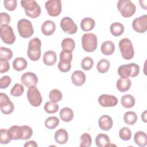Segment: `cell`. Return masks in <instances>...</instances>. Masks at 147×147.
Listing matches in <instances>:
<instances>
[{
	"label": "cell",
	"mask_w": 147,
	"mask_h": 147,
	"mask_svg": "<svg viewBox=\"0 0 147 147\" xmlns=\"http://www.w3.org/2000/svg\"><path fill=\"white\" fill-rule=\"evenodd\" d=\"M125 122L128 125H133L135 124L137 120V115L134 111H129L125 113L123 116Z\"/></svg>",
	"instance_id": "4dcf8cb0"
},
{
	"label": "cell",
	"mask_w": 147,
	"mask_h": 147,
	"mask_svg": "<svg viewBox=\"0 0 147 147\" xmlns=\"http://www.w3.org/2000/svg\"><path fill=\"white\" fill-rule=\"evenodd\" d=\"M42 60L46 65H53L57 61L56 53L53 51H47L43 55Z\"/></svg>",
	"instance_id": "ffe728a7"
},
{
	"label": "cell",
	"mask_w": 147,
	"mask_h": 147,
	"mask_svg": "<svg viewBox=\"0 0 147 147\" xmlns=\"http://www.w3.org/2000/svg\"><path fill=\"white\" fill-rule=\"evenodd\" d=\"M118 10L125 18L130 17L136 11V5L130 0H119L117 3Z\"/></svg>",
	"instance_id": "8992f818"
},
{
	"label": "cell",
	"mask_w": 147,
	"mask_h": 147,
	"mask_svg": "<svg viewBox=\"0 0 147 147\" xmlns=\"http://www.w3.org/2000/svg\"><path fill=\"white\" fill-rule=\"evenodd\" d=\"M94 65V60L90 57H85L81 61V67L84 71L90 70Z\"/></svg>",
	"instance_id": "b9f144b4"
},
{
	"label": "cell",
	"mask_w": 147,
	"mask_h": 147,
	"mask_svg": "<svg viewBox=\"0 0 147 147\" xmlns=\"http://www.w3.org/2000/svg\"><path fill=\"white\" fill-rule=\"evenodd\" d=\"M59 124V119L57 117H49L45 121V126L48 129H53L56 128Z\"/></svg>",
	"instance_id": "e575fe53"
},
{
	"label": "cell",
	"mask_w": 147,
	"mask_h": 147,
	"mask_svg": "<svg viewBox=\"0 0 147 147\" xmlns=\"http://www.w3.org/2000/svg\"><path fill=\"white\" fill-rule=\"evenodd\" d=\"M98 125L102 130L108 131L111 129L113 125V121L110 116L103 115L99 118Z\"/></svg>",
	"instance_id": "2e32d148"
},
{
	"label": "cell",
	"mask_w": 147,
	"mask_h": 147,
	"mask_svg": "<svg viewBox=\"0 0 147 147\" xmlns=\"http://www.w3.org/2000/svg\"><path fill=\"white\" fill-rule=\"evenodd\" d=\"M141 119L144 122H146V111H144L141 114Z\"/></svg>",
	"instance_id": "f5cc1de1"
},
{
	"label": "cell",
	"mask_w": 147,
	"mask_h": 147,
	"mask_svg": "<svg viewBox=\"0 0 147 147\" xmlns=\"http://www.w3.org/2000/svg\"><path fill=\"white\" fill-rule=\"evenodd\" d=\"M41 41L37 38L31 39L28 44L27 54L29 58L32 61H37L41 56Z\"/></svg>",
	"instance_id": "7a4b0ae2"
},
{
	"label": "cell",
	"mask_w": 147,
	"mask_h": 147,
	"mask_svg": "<svg viewBox=\"0 0 147 147\" xmlns=\"http://www.w3.org/2000/svg\"><path fill=\"white\" fill-rule=\"evenodd\" d=\"M45 7L50 16L57 17L61 11V2L60 0L47 1L45 3Z\"/></svg>",
	"instance_id": "30bf717a"
},
{
	"label": "cell",
	"mask_w": 147,
	"mask_h": 147,
	"mask_svg": "<svg viewBox=\"0 0 147 147\" xmlns=\"http://www.w3.org/2000/svg\"><path fill=\"white\" fill-rule=\"evenodd\" d=\"M13 57V52L9 48L1 47L0 48V59L8 61Z\"/></svg>",
	"instance_id": "74e56055"
},
{
	"label": "cell",
	"mask_w": 147,
	"mask_h": 147,
	"mask_svg": "<svg viewBox=\"0 0 147 147\" xmlns=\"http://www.w3.org/2000/svg\"><path fill=\"white\" fill-rule=\"evenodd\" d=\"M119 48L122 57L125 60H130L134 55V51L133 44L130 40L123 38L118 43Z\"/></svg>",
	"instance_id": "5b68a950"
},
{
	"label": "cell",
	"mask_w": 147,
	"mask_h": 147,
	"mask_svg": "<svg viewBox=\"0 0 147 147\" xmlns=\"http://www.w3.org/2000/svg\"><path fill=\"white\" fill-rule=\"evenodd\" d=\"M119 138L123 141H128L131 137V131L127 127H123L119 131Z\"/></svg>",
	"instance_id": "60d3db41"
},
{
	"label": "cell",
	"mask_w": 147,
	"mask_h": 147,
	"mask_svg": "<svg viewBox=\"0 0 147 147\" xmlns=\"http://www.w3.org/2000/svg\"><path fill=\"white\" fill-rule=\"evenodd\" d=\"M95 25V21L90 17L83 18L80 22V28L84 32H88L94 29Z\"/></svg>",
	"instance_id": "4316f807"
},
{
	"label": "cell",
	"mask_w": 147,
	"mask_h": 147,
	"mask_svg": "<svg viewBox=\"0 0 147 147\" xmlns=\"http://www.w3.org/2000/svg\"><path fill=\"white\" fill-rule=\"evenodd\" d=\"M21 128L22 132V136L21 140H25L29 139L33 135L32 129L30 126L27 125L21 126Z\"/></svg>",
	"instance_id": "ee69618b"
},
{
	"label": "cell",
	"mask_w": 147,
	"mask_h": 147,
	"mask_svg": "<svg viewBox=\"0 0 147 147\" xmlns=\"http://www.w3.org/2000/svg\"><path fill=\"white\" fill-rule=\"evenodd\" d=\"M98 45L97 37L94 33L84 34L82 37V47L84 51L92 52L96 50Z\"/></svg>",
	"instance_id": "277c9868"
},
{
	"label": "cell",
	"mask_w": 147,
	"mask_h": 147,
	"mask_svg": "<svg viewBox=\"0 0 147 147\" xmlns=\"http://www.w3.org/2000/svg\"><path fill=\"white\" fill-rule=\"evenodd\" d=\"M25 147H28V146H30V147H37V144L36 143V142L34 140H31L29 141L26 142L25 145H24Z\"/></svg>",
	"instance_id": "f907efd6"
},
{
	"label": "cell",
	"mask_w": 147,
	"mask_h": 147,
	"mask_svg": "<svg viewBox=\"0 0 147 147\" xmlns=\"http://www.w3.org/2000/svg\"><path fill=\"white\" fill-rule=\"evenodd\" d=\"M28 65V62L25 58L18 57L16 58L13 62V68L17 71H21L25 69Z\"/></svg>",
	"instance_id": "f1b7e54d"
},
{
	"label": "cell",
	"mask_w": 147,
	"mask_h": 147,
	"mask_svg": "<svg viewBox=\"0 0 147 147\" xmlns=\"http://www.w3.org/2000/svg\"><path fill=\"white\" fill-rule=\"evenodd\" d=\"M57 67L62 72H68L71 68V63H65L59 61L57 64Z\"/></svg>",
	"instance_id": "c3c4849f"
},
{
	"label": "cell",
	"mask_w": 147,
	"mask_h": 147,
	"mask_svg": "<svg viewBox=\"0 0 147 147\" xmlns=\"http://www.w3.org/2000/svg\"><path fill=\"white\" fill-rule=\"evenodd\" d=\"M110 144V140L109 137L103 133L98 134L95 138V144L98 147L108 146Z\"/></svg>",
	"instance_id": "484cf974"
},
{
	"label": "cell",
	"mask_w": 147,
	"mask_h": 147,
	"mask_svg": "<svg viewBox=\"0 0 147 147\" xmlns=\"http://www.w3.org/2000/svg\"><path fill=\"white\" fill-rule=\"evenodd\" d=\"M24 91V88L23 86L19 83H16L11 88L10 91V94L14 96H20L22 95Z\"/></svg>",
	"instance_id": "7bdbcfd3"
},
{
	"label": "cell",
	"mask_w": 147,
	"mask_h": 147,
	"mask_svg": "<svg viewBox=\"0 0 147 147\" xmlns=\"http://www.w3.org/2000/svg\"><path fill=\"white\" fill-rule=\"evenodd\" d=\"M41 32L45 36L52 35L56 30V25L55 22L51 20H47L44 22L41 25Z\"/></svg>",
	"instance_id": "ac0fdd59"
},
{
	"label": "cell",
	"mask_w": 147,
	"mask_h": 147,
	"mask_svg": "<svg viewBox=\"0 0 147 147\" xmlns=\"http://www.w3.org/2000/svg\"><path fill=\"white\" fill-rule=\"evenodd\" d=\"M12 140L9 130L6 129H1L0 130V142L1 144H7Z\"/></svg>",
	"instance_id": "f35d334b"
},
{
	"label": "cell",
	"mask_w": 147,
	"mask_h": 147,
	"mask_svg": "<svg viewBox=\"0 0 147 147\" xmlns=\"http://www.w3.org/2000/svg\"><path fill=\"white\" fill-rule=\"evenodd\" d=\"M72 60V53L67 50L63 49L60 53V61L65 63H71Z\"/></svg>",
	"instance_id": "d590c367"
},
{
	"label": "cell",
	"mask_w": 147,
	"mask_h": 147,
	"mask_svg": "<svg viewBox=\"0 0 147 147\" xmlns=\"http://www.w3.org/2000/svg\"><path fill=\"white\" fill-rule=\"evenodd\" d=\"M110 30L112 35L115 37H118L123 33L124 26L120 22H114L110 25Z\"/></svg>",
	"instance_id": "f546056e"
},
{
	"label": "cell",
	"mask_w": 147,
	"mask_h": 147,
	"mask_svg": "<svg viewBox=\"0 0 147 147\" xmlns=\"http://www.w3.org/2000/svg\"><path fill=\"white\" fill-rule=\"evenodd\" d=\"M60 27L64 32L69 34H75L78 30L77 25L73 20L69 17H65L61 19Z\"/></svg>",
	"instance_id": "7c38bea8"
},
{
	"label": "cell",
	"mask_w": 147,
	"mask_h": 147,
	"mask_svg": "<svg viewBox=\"0 0 147 147\" xmlns=\"http://www.w3.org/2000/svg\"><path fill=\"white\" fill-rule=\"evenodd\" d=\"M0 36L2 41L7 44H12L16 41V36L13 30L9 25L1 26Z\"/></svg>",
	"instance_id": "9c48e42d"
},
{
	"label": "cell",
	"mask_w": 147,
	"mask_h": 147,
	"mask_svg": "<svg viewBox=\"0 0 147 147\" xmlns=\"http://www.w3.org/2000/svg\"><path fill=\"white\" fill-rule=\"evenodd\" d=\"M131 85V82L129 78H121L118 79L116 83V87L117 90L121 92H126L128 91Z\"/></svg>",
	"instance_id": "d6986e66"
},
{
	"label": "cell",
	"mask_w": 147,
	"mask_h": 147,
	"mask_svg": "<svg viewBox=\"0 0 147 147\" xmlns=\"http://www.w3.org/2000/svg\"><path fill=\"white\" fill-rule=\"evenodd\" d=\"M72 83L76 86H81L86 82V75L80 70L74 71L71 75Z\"/></svg>",
	"instance_id": "e0dca14e"
},
{
	"label": "cell",
	"mask_w": 147,
	"mask_h": 147,
	"mask_svg": "<svg viewBox=\"0 0 147 147\" xmlns=\"http://www.w3.org/2000/svg\"><path fill=\"white\" fill-rule=\"evenodd\" d=\"M0 18L1 22L0 24L1 26H5L8 25V24L10 22V16L7 13L5 12H2L0 13Z\"/></svg>",
	"instance_id": "7dc6e473"
},
{
	"label": "cell",
	"mask_w": 147,
	"mask_h": 147,
	"mask_svg": "<svg viewBox=\"0 0 147 147\" xmlns=\"http://www.w3.org/2000/svg\"><path fill=\"white\" fill-rule=\"evenodd\" d=\"M8 130L11 140H17L22 139V132L21 126H17V125L11 126L8 129Z\"/></svg>",
	"instance_id": "d4e9b609"
},
{
	"label": "cell",
	"mask_w": 147,
	"mask_h": 147,
	"mask_svg": "<svg viewBox=\"0 0 147 147\" xmlns=\"http://www.w3.org/2000/svg\"><path fill=\"white\" fill-rule=\"evenodd\" d=\"M92 144L91 136L87 133H83L80 138V146L90 147Z\"/></svg>",
	"instance_id": "8d00e7d4"
},
{
	"label": "cell",
	"mask_w": 147,
	"mask_h": 147,
	"mask_svg": "<svg viewBox=\"0 0 147 147\" xmlns=\"http://www.w3.org/2000/svg\"><path fill=\"white\" fill-rule=\"evenodd\" d=\"M20 3L21 6L25 10L26 15L29 17L36 18L40 15L41 9L36 1L22 0Z\"/></svg>",
	"instance_id": "6da1fadb"
},
{
	"label": "cell",
	"mask_w": 147,
	"mask_h": 147,
	"mask_svg": "<svg viewBox=\"0 0 147 147\" xmlns=\"http://www.w3.org/2000/svg\"><path fill=\"white\" fill-rule=\"evenodd\" d=\"M61 48L64 50H67L71 52L75 48V43L74 40L71 38H65L61 41Z\"/></svg>",
	"instance_id": "1f68e13d"
},
{
	"label": "cell",
	"mask_w": 147,
	"mask_h": 147,
	"mask_svg": "<svg viewBox=\"0 0 147 147\" xmlns=\"http://www.w3.org/2000/svg\"><path fill=\"white\" fill-rule=\"evenodd\" d=\"M139 3L140 4V6L141 7H142L144 10H146V3L147 1L146 0L145 1H140Z\"/></svg>",
	"instance_id": "816d5d0a"
},
{
	"label": "cell",
	"mask_w": 147,
	"mask_h": 147,
	"mask_svg": "<svg viewBox=\"0 0 147 147\" xmlns=\"http://www.w3.org/2000/svg\"><path fill=\"white\" fill-rule=\"evenodd\" d=\"M131 25L136 32L139 33H145L147 30V16L144 14L135 18Z\"/></svg>",
	"instance_id": "4fadbf2b"
},
{
	"label": "cell",
	"mask_w": 147,
	"mask_h": 147,
	"mask_svg": "<svg viewBox=\"0 0 147 147\" xmlns=\"http://www.w3.org/2000/svg\"><path fill=\"white\" fill-rule=\"evenodd\" d=\"M100 51L102 53L106 56L112 55L115 51L114 44L111 41H104L100 47Z\"/></svg>",
	"instance_id": "603a6c76"
},
{
	"label": "cell",
	"mask_w": 147,
	"mask_h": 147,
	"mask_svg": "<svg viewBox=\"0 0 147 147\" xmlns=\"http://www.w3.org/2000/svg\"><path fill=\"white\" fill-rule=\"evenodd\" d=\"M17 30L20 36L24 38H29L34 33L31 22L26 19H21L17 22Z\"/></svg>",
	"instance_id": "52a82bcc"
},
{
	"label": "cell",
	"mask_w": 147,
	"mask_h": 147,
	"mask_svg": "<svg viewBox=\"0 0 147 147\" xmlns=\"http://www.w3.org/2000/svg\"><path fill=\"white\" fill-rule=\"evenodd\" d=\"M0 109L1 112L4 114H10L14 109L13 102H11L9 96L3 92L0 94Z\"/></svg>",
	"instance_id": "8fae6325"
},
{
	"label": "cell",
	"mask_w": 147,
	"mask_h": 147,
	"mask_svg": "<svg viewBox=\"0 0 147 147\" xmlns=\"http://www.w3.org/2000/svg\"><path fill=\"white\" fill-rule=\"evenodd\" d=\"M54 138L55 141L59 144H65L68 138V135L67 130L64 129H59L55 133Z\"/></svg>",
	"instance_id": "44dd1931"
},
{
	"label": "cell",
	"mask_w": 147,
	"mask_h": 147,
	"mask_svg": "<svg viewBox=\"0 0 147 147\" xmlns=\"http://www.w3.org/2000/svg\"><path fill=\"white\" fill-rule=\"evenodd\" d=\"M5 8L9 11H13L17 7L16 0H5L3 1Z\"/></svg>",
	"instance_id": "f6af8a7d"
},
{
	"label": "cell",
	"mask_w": 147,
	"mask_h": 147,
	"mask_svg": "<svg viewBox=\"0 0 147 147\" xmlns=\"http://www.w3.org/2000/svg\"><path fill=\"white\" fill-rule=\"evenodd\" d=\"M27 98L30 104L33 107L39 106L42 101L41 95L36 86L29 88L27 91Z\"/></svg>",
	"instance_id": "ba28073f"
},
{
	"label": "cell",
	"mask_w": 147,
	"mask_h": 147,
	"mask_svg": "<svg viewBox=\"0 0 147 147\" xmlns=\"http://www.w3.org/2000/svg\"><path fill=\"white\" fill-rule=\"evenodd\" d=\"M110 62L107 59L100 60L96 64V69L101 74L107 72L110 68Z\"/></svg>",
	"instance_id": "d6a6232c"
},
{
	"label": "cell",
	"mask_w": 147,
	"mask_h": 147,
	"mask_svg": "<svg viewBox=\"0 0 147 147\" xmlns=\"http://www.w3.org/2000/svg\"><path fill=\"white\" fill-rule=\"evenodd\" d=\"M117 72L121 78H134L139 74L140 67L138 64L134 63L123 64L118 67Z\"/></svg>",
	"instance_id": "3957f363"
},
{
	"label": "cell",
	"mask_w": 147,
	"mask_h": 147,
	"mask_svg": "<svg viewBox=\"0 0 147 147\" xmlns=\"http://www.w3.org/2000/svg\"><path fill=\"white\" fill-rule=\"evenodd\" d=\"M98 102L99 105L104 107H114L118 103V99L113 95L102 94L98 98Z\"/></svg>",
	"instance_id": "5bb4252c"
},
{
	"label": "cell",
	"mask_w": 147,
	"mask_h": 147,
	"mask_svg": "<svg viewBox=\"0 0 147 147\" xmlns=\"http://www.w3.org/2000/svg\"><path fill=\"white\" fill-rule=\"evenodd\" d=\"M134 141L139 146L144 147L147 145V135L143 131H137L134 136Z\"/></svg>",
	"instance_id": "7402d4cb"
},
{
	"label": "cell",
	"mask_w": 147,
	"mask_h": 147,
	"mask_svg": "<svg viewBox=\"0 0 147 147\" xmlns=\"http://www.w3.org/2000/svg\"><path fill=\"white\" fill-rule=\"evenodd\" d=\"M44 109L47 113L53 114L58 111L59 105L56 103H53L51 101H49L45 103Z\"/></svg>",
	"instance_id": "ab89813d"
},
{
	"label": "cell",
	"mask_w": 147,
	"mask_h": 147,
	"mask_svg": "<svg viewBox=\"0 0 147 147\" xmlns=\"http://www.w3.org/2000/svg\"><path fill=\"white\" fill-rule=\"evenodd\" d=\"M122 106L126 109L133 107L136 103L135 98L130 94H126L123 95L121 99Z\"/></svg>",
	"instance_id": "83f0119b"
},
{
	"label": "cell",
	"mask_w": 147,
	"mask_h": 147,
	"mask_svg": "<svg viewBox=\"0 0 147 147\" xmlns=\"http://www.w3.org/2000/svg\"><path fill=\"white\" fill-rule=\"evenodd\" d=\"M11 79L10 76L5 75L2 76L0 79V88L1 89L6 88L10 84Z\"/></svg>",
	"instance_id": "bcb514c9"
},
{
	"label": "cell",
	"mask_w": 147,
	"mask_h": 147,
	"mask_svg": "<svg viewBox=\"0 0 147 147\" xmlns=\"http://www.w3.org/2000/svg\"><path fill=\"white\" fill-rule=\"evenodd\" d=\"M21 81L26 87L36 86L38 83V78L37 75L31 72H26L23 74L21 77Z\"/></svg>",
	"instance_id": "9a60e30c"
},
{
	"label": "cell",
	"mask_w": 147,
	"mask_h": 147,
	"mask_svg": "<svg viewBox=\"0 0 147 147\" xmlns=\"http://www.w3.org/2000/svg\"><path fill=\"white\" fill-rule=\"evenodd\" d=\"M60 119L65 122H69L72 120L74 114L72 110L69 107H64L61 109L59 113Z\"/></svg>",
	"instance_id": "cb8c5ba5"
},
{
	"label": "cell",
	"mask_w": 147,
	"mask_h": 147,
	"mask_svg": "<svg viewBox=\"0 0 147 147\" xmlns=\"http://www.w3.org/2000/svg\"><path fill=\"white\" fill-rule=\"evenodd\" d=\"M10 68V64L8 61L0 59V72L1 74L7 72Z\"/></svg>",
	"instance_id": "681fc988"
},
{
	"label": "cell",
	"mask_w": 147,
	"mask_h": 147,
	"mask_svg": "<svg viewBox=\"0 0 147 147\" xmlns=\"http://www.w3.org/2000/svg\"><path fill=\"white\" fill-rule=\"evenodd\" d=\"M49 98L50 100L53 103H57L62 99V92L58 89H53L49 92Z\"/></svg>",
	"instance_id": "836d02e7"
}]
</instances>
